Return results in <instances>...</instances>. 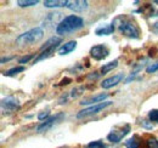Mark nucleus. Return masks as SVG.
Instances as JSON below:
<instances>
[{
	"label": "nucleus",
	"mask_w": 158,
	"mask_h": 148,
	"mask_svg": "<svg viewBox=\"0 0 158 148\" xmlns=\"http://www.w3.org/2000/svg\"><path fill=\"white\" fill-rule=\"evenodd\" d=\"M113 26L118 29L122 35H125L131 39H139L140 37V29H139L138 24L129 17H125V16L116 17L113 21Z\"/></svg>",
	"instance_id": "obj_1"
},
{
	"label": "nucleus",
	"mask_w": 158,
	"mask_h": 148,
	"mask_svg": "<svg viewBox=\"0 0 158 148\" xmlns=\"http://www.w3.org/2000/svg\"><path fill=\"white\" fill-rule=\"evenodd\" d=\"M84 26V21L79 16H67L62 19L56 27V33L60 35H66L69 33H73L76 31H78L80 28H83Z\"/></svg>",
	"instance_id": "obj_2"
},
{
	"label": "nucleus",
	"mask_w": 158,
	"mask_h": 148,
	"mask_svg": "<svg viewBox=\"0 0 158 148\" xmlns=\"http://www.w3.org/2000/svg\"><path fill=\"white\" fill-rule=\"evenodd\" d=\"M44 37V31L40 27H35L26 33H22L21 35L16 38V44L19 46H26V45H31L34 44L37 41H39L41 38Z\"/></svg>",
	"instance_id": "obj_3"
},
{
	"label": "nucleus",
	"mask_w": 158,
	"mask_h": 148,
	"mask_svg": "<svg viewBox=\"0 0 158 148\" xmlns=\"http://www.w3.org/2000/svg\"><path fill=\"white\" fill-rule=\"evenodd\" d=\"M129 132H130V125L129 124L117 125L107 135V138H108V141H111L113 143H119L123 140V137H125Z\"/></svg>",
	"instance_id": "obj_4"
},
{
	"label": "nucleus",
	"mask_w": 158,
	"mask_h": 148,
	"mask_svg": "<svg viewBox=\"0 0 158 148\" xmlns=\"http://www.w3.org/2000/svg\"><path fill=\"white\" fill-rule=\"evenodd\" d=\"M21 107L20 102L17 98H15L14 96H7L5 98L1 100V111L5 114H11L14 112L19 111Z\"/></svg>",
	"instance_id": "obj_5"
},
{
	"label": "nucleus",
	"mask_w": 158,
	"mask_h": 148,
	"mask_svg": "<svg viewBox=\"0 0 158 148\" xmlns=\"http://www.w3.org/2000/svg\"><path fill=\"white\" fill-rule=\"evenodd\" d=\"M112 105L111 101H105V102H101V103H98V105H94L91 107H88L83 111H80L77 114V118H85V117H90V115H94V114H98L101 111H103L105 108L110 107Z\"/></svg>",
	"instance_id": "obj_6"
},
{
	"label": "nucleus",
	"mask_w": 158,
	"mask_h": 148,
	"mask_svg": "<svg viewBox=\"0 0 158 148\" xmlns=\"http://www.w3.org/2000/svg\"><path fill=\"white\" fill-rule=\"evenodd\" d=\"M63 118H64V114H63V113H59V114H56V115H52V117L48 118L46 120H44L39 126L37 128V131H38L39 134L40 132H46L48 130L51 129L54 125H56L57 123H60Z\"/></svg>",
	"instance_id": "obj_7"
},
{
	"label": "nucleus",
	"mask_w": 158,
	"mask_h": 148,
	"mask_svg": "<svg viewBox=\"0 0 158 148\" xmlns=\"http://www.w3.org/2000/svg\"><path fill=\"white\" fill-rule=\"evenodd\" d=\"M90 55H91V57L94 60L101 61V60H105L107 56L110 55V51H108V49L105 45H96V46H93L91 47Z\"/></svg>",
	"instance_id": "obj_8"
},
{
	"label": "nucleus",
	"mask_w": 158,
	"mask_h": 148,
	"mask_svg": "<svg viewBox=\"0 0 158 148\" xmlns=\"http://www.w3.org/2000/svg\"><path fill=\"white\" fill-rule=\"evenodd\" d=\"M123 79H124V74L123 73L116 74V75H113V76H111V78L105 79V80L101 83V88H102V89H111V88L118 85Z\"/></svg>",
	"instance_id": "obj_9"
},
{
	"label": "nucleus",
	"mask_w": 158,
	"mask_h": 148,
	"mask_svg": "<svg viewBox=\"0 0 158 148\" xmlns=\"http://www.w3.org/2000/svg\"><path fill=\"white\" fill-rule=\"evenodd\" d=\"M67 9L74 11V12H83L88 9V1L84 0H74V1H67Z\"/></svg>",
	"instance_id": "obj_10"
},
{
	"label": "nucleus",
	"mask_w": 158,
	"mask_h": 148,
	"mask_svg": "<svg viewBox=\"0 0 158 148\" xmlns=\"http://www.w3.org/2000/svg\"><path fill=\"white\" fill-rule=\"evenodd\" d=\"M108 97V93H100V95H96V96H90V97H86L84 98L80 105L83 106H88V105H98V103H101L103 102V100H106Z\"/></svg>",
	"instance_id": "obj_11"
},
{
	"label": "nucleus",
	"mask_w": 158,
	"mask_h": 148,
	"mask_svg": "<svg viewBox=\"0 0 158 148\" xmlns=\"http://www.w3.org/2000/svg\"><path fill=\"white\" fill-rule=\"evenodd\" d=\"M76 47H77V41H76V40H71V41H68V43L63 44V45L60 47L59 55H61V56L68 55V54H71L72 51H74V50H76Z\"/></svg>",
	"instance_id": "obj_12"
},
{
	"label": "nucleus",
	"mask_w": 158,
	"mask_h": 148,
	"mask_svg": "<svg viewBox=\"0 0 158 148\" xmlns=\"http://www.w3.org/2000/svg\"><path fill=\"white\" fill-rule=\"evenodd\" d=\"M113 32H114V26L113 24H102V26H100L95 29V34L99 35V37H101V35H110Z\"/></svg>",
	"instance_id": "obj_13"
},
{
	"label": "nucleus",
	"mask_w": 158,
	"mask_h": 148,
	"mask_svg": "<svg viewBox=\"0 0 158 148\" xmlns=\"http://www.w3.org/2000/svg\"><path fill=\"white\" fill-rule=\"evenodd\" d=\"M60 43L57 44H54L52 46H50V47H46V49H44L43 51H41V54H39V56L34 60V63H37V62H39L41 60H45V58H48V57H50V56L52 55V52L57 49V46H59Z\"/></svg>",
	"instance_id": "obj_14"
},
{
	"label": "nucleus",
	"mask_w": 158,
	"mask_h": 148,
	"mask_svg": "<svg viewBox=\"0 0 158 148\" xmlns=\"http://www.w3.org/2000/svg\"><path fill=\"white\" fill-rule=\"evenodd\" d=\"M45 7H66L67 6V0H46L44 1Z\"/></svg>",
	"instance_id": "obj_15"
},
{
	"label": "nucleus",
	"mask_w": 158,
	"mask_h": 148,
	"mask_svg": "<svg viewBox=\"0 0 158 148\" xmlns=\"http://www.w3.org/2000/svg\"><path fill=\"white\" fill-rule=\"evenodd\" d=\"M117 66H118V60H114V61H112V62H110V63H106L105 66L101 67L100 74H107L108 72H111L112 69H114Z\"/></svg>",
	"instance_id": "obj_16"
},
{
	"label": "nucleus",
	"mask_w": 158,
	"mask_h": 148,
	"mask_svg": "<svg viewBox=\"0 0 158 148\" xmlns=\"http://www.w3.org/2000/svg\"><path fill=\"white\" fill-rule=\"evenodd\" d=\"M23 71H24V67H23V66H17V67H14V68H11V69L4 72V75H5V76H14V75L21 73V72H23Z\"/></svg>",
	"instance_id": "obj_17"
},
{
	"label": "nucleus",
	"mask_w": 158,
	"mask_h": 148,
	"mask_svg": "<svg viewBox=\"0 0 158 148\" xmlns=\"http://www.w3.org/2000/svg\"><path fill=\"white\" fill-rule=\"evenodd\" d=\"M125 147L127 148H139L140 147V143L138 141V137L136 136H133L131 138H129L128 141H125Z\"/></svg>",
	"instance_id": "obj_18"
},
{
	"label": "nucleus",
	"mask_w": 158,
	"mask_h": 148,
	"mask_svg": "<svg viewBox=\"0 0 158 148\" xmlns=\"http://www.w3.org/2000/svg\"><path fill=\"white\" fill-rule=\"evenodd\" d=\"M38 2H39L38 0H20L17 1V5L21 7H28V6H34Z\"/></svg>",
	"instance_id": "obj_19"
},
{
	"label": "nucleus",
	"mask_w": 158,
	"mask_h": 148,
	"mask_svg": "<svg viewBox=\"0 0 158 148\" xmlns=\"http://www.w3.org/2000/svg\"><path fill=\"white\" fill-rule=\"evenodd\" d=\"M146 148H158V140L156 137H150L146 141Z\"/></svg>",
	"instance_id": "obj_20"
},
{
	"label": "nucleus",
	"mask_w": 158,
	"mask_h": 148,
	"mask_svg": "<svg viewBox=\"0 0 158 148\" xmlns=\"http://www.w3.org/2000/svg\"><path fill=\"white\" fill-rule=\"evenodd\" d=\"M86 148H107L106 147V145L102 142V141H93V142H90Z\"/></svg>",
	"instance_id": "obj_21"
},
{
	"label": "nucleus",
	"mask_w": 158,
	"mask_h": 148,
	"mask_svg": "<svg viewBox=\"0 0 158 148\" xmlns=\"http://www.w3.org/2000/svg\"><path fill=\"white\" fill-rule=\"evenodd\" d=\"M148 119L150 121H155V123H158V109H152L148 113Z\"/></svg>",
	"instance_id": "obj_22"
},
{
	"label": "nucleus",
	"mask_w": 158,
	"mask_h": 148,
	"mask_svg": "<svg viewBox=\"0 0 158 148\" xmlns=\"http://www.w3.org/2000/svg\"><path fill=\"white\" fill-rule=\"evenodd\" d=\"M158 71V61L156 63H151L147 68H146V72L147 73H155V72H157Z\"/></svg>",
	"instance_id": "obj_23"
},
{
	"label": "nucleus",
	"mask_w": 158,
	"mask_h": 148,
	"mask_svg": "<svg viewBox=\"0 0 158 148\" xmlns=\"http://www.w3.org/2000/svg\"><path fill=\"white\" fill-rule=\"evenodd\" d=\"M79 91H84V88H81V86H80V88H76V89H73V90H72V91H71V97H72V98H74V97H77V96H79V95H80V93L81 92H79Z\"/></svg>",
	"instance_id": "obj_24"
},
{
	"label": "nucleus",
	"mask_w": 158,
	"mask_h": 148,
	"mask_svg": "<svg viewBox=\"0 0 158 148\" xmlns=\"http://www.w3.org/2000/svg\"><path fill=\"white\" fill-rule=\"evenodd\" d=\"M33 57H34V55H33V54H31V55H28V56H23L22 58H20V60H19V63H21V64L27 63V62H28V61H31Z\"/></svg>",
	"instance_id": "obj_25"
},
{
	"label": "nucleus",
	"mask_w": 158,
	"mask_h": 148,
	"mask_svg": "<svg viewBox=\"0 0 158 148\" xmlns=\"http://www.w3.org/2000/svg\"><path fill=\"white\" fill-rule=\"evenodd\" d=\"M49 114H50V113H49V109L41 112V113L38 114V119H39V120H44V119L46 120V119H48V117H49Z\"/></svg>",
	"instance_id": "obj_26"
},
{
	"label": "nucleus",
	"mask_w": 158,
	"mask_h": 148,
	"mask_svg": "<svg viewBox=\"0 0 158 148\" xmlns=\"http://www.w3.org/2000/svg\"><path fill=\"white\" fill-rule=\"evenodd\" d=\"M141 125H142L143 128H146V129H152V124H150L148 120H142Z\"/></svg>",
	"instance_id": "obj_27"
},
{
	"label": "nucleus",
	"mask_w": 158,
	"mask_h": 148,
	"mask_svg": "<svg viewBox=\"0 0 158 148\" xmlns=\"http://www.w3.org/2000/svg\"><path fill=\"white\" fill-rule=\"evenodd\" d=\"M72 80L69 79V78H66V79H62L61 80V83H60V85H67V84H69Z\"/></svg>",
	"instance_id": "obj_28"
},
{
	"label": "nucleus",
	"mask_w": 158,
	"mask_h": 148,
	"mask_svg": "<svg viewBox=\"0 0 158 148\" xmlns=\"http://www.w3.org/2000/svg\"><path fill=\"white\" fill-rule=\"evenodd\" d=\"M11 58H12V57H6V58L4 57V58H1V64H4L5 62H7V61H10Z\"/></svg>",
	"instance_id": "obj_29"
},
{
	"label": "nucleus",
	"mask_w": 158,
	"mask_h": 148,
	"mask_svg": "<svg viewBox=\"0 0 158 148\" xmlns=\"http://www.w3.org/2000/svg\"><path fill=\"white\" fill-rule=\"evenodd\" d=\"M155 4H157V5H158V0H156V1H155Z\"/></svg>",
	"instance_id": "obj_30"
}]
</instances>
